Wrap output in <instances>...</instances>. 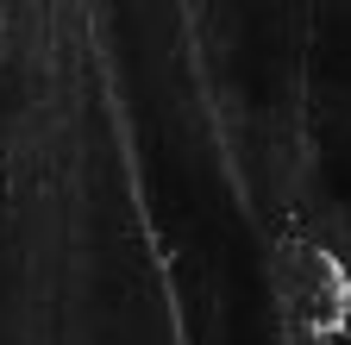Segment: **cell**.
<instances>
[{
    "label": "cell",
    "instance_id": "6da1fadb",
    "mask_svg": "<svg viewBox=\"0 0 351 345\" xmlns=\"http://www.w3.org/2000/svg\"><path fill=\"white\" fill-rule=\"evenodd\" d=\"M282 301H289V320H301V326H332L339 320V301H345V289H339V270H332V257H320V251H289V264H282Z\"/></svg>",
    "mask_w": 351,
    "mask_h": 345
}]
</instances>
